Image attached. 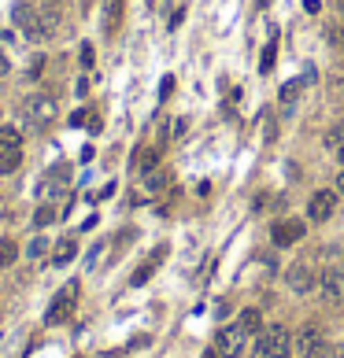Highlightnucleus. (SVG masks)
<instances>
[{
	"mask_svg": "<svg viewBox=\"0 0 344 358\" xmlns=\"http://www.w3.org/2000/svg\"><path fill=\"white\" fill-rule=\"evenodd\" d=\"M293 351V336L285 325H263L255 336V358H274V355H289Z\"/></svg>",
	"mask_w": 344,
	"mask_h": 358,
	"instance_id": "obj_1",
	"label": "nucleus"
},
{
	"mask_svg": "<svg viewBox=\"0 0 344 358\" xmlns=\"http://www.w3.org/2000/svg\"><path fill=\"white\" fill-rule=\"evenodd\" d=\"M78 281H67L56 296H52V303H48V310H45V321L48 325H63L74 314V307H78Z\"/></svg>",
	"mask_w": 344,
	"mask_h": 358,
	"instance_id": "obj_2",
	"label": "nucleus"
},
{
	"mask_svg": "<svg viewBox=\"0 0 344 358\" xmlns=\"http://www.w3.org/2000/svg\"><path fill=\"white\" fill-rule=\"evenodd\" d=\"M56 118V100H52L48 93H30L23 100V122L30 129H41L45 122H52Z\"/></svg>",
	"mask_w": 344,
	"mask_h": 358,
	"instance_id": "obj_3",
	"label": "nucleus"
},
{
	"mask_svg": "<svg viewBox=\"0 0 344 358\" xmlns=\"http://www.w3.org/2000/svg\"><path fill=\"white\" fill-rule=\"evenodd\" d=\"M248 329L237 321V325H226V329H219V336H215V351H219L222 358H241L244 347H248Z\"/></svg>",
	"mask_w": 344,
	"mask_h": 358,
	"instance_id": "obj_4",
	"label": "nucleus"
},
{
	"mask_svg": "<svg viewBox=\"0 0 344 358\" xmlns=\"http://www.w3.org/2000/svg\"><path fill=\"white\" fill-rule=\"evenodd\" d=\"M23 162V140L19 129H0V173H12Z\"/></svg>",
	"mask_w": 344,
	"mask_h": 358,
	"instance_id": "obj_5",
	"label": "nucleus"
},
{
	"mask_svg": "<svg viewBox=\"0 0 344 358\" xmlns=\"http://www.w3.org/2000/svg\"><path fill=\"white\" fill-rule=\"evenodd\" d=\"M326 351V336H322L318 325H304V329L296 332V355L300 358H322Z\"/></svg>",
	"mask_w": 344,
	"mask_h": 358,
	"instance_id": "obj_6",
	"label": "nucleus"
},
{
	"mask_svg": "<svg viewBox=\"0 0 344 358\" xmlns=\"http://www.w3.org/2000/svg\"><path fill=\"white\" fill-rule=\"evenodd\" d=\"M285 281H289V288H293L296 296H307V292L315 288V270H311L307 263H296V266L285 270Z\"/></svg>",
	"mask_w": 344,
	"mask_h": 358,
	"instance_id": "obj_7",
	"label": "nucleus"
},
{
	"mask_svg": "<svg viewBox=\"0 0 344 358\" xmlns=\"http://www.w3.org/2000/svg\"><path fill=\"white\" fill-rule=\"evenodd\" d=\"M318 285H322V296H326L329 303H344V270L341 266H329Z\"/></svg>",
	"mask_w": 344,
	"mask_h": 358,
	"instance_id": "obj_8",
	"label": "nucleus"
},
{
	"mask_svg": "<svg viewBox=\"0 0 344 358\" xmlns=\"http://www.w3.org/2000/svg\"><path fill=\"white\" fill-rule=\"evenodd\" d=\"M333 207H337V196H333V192H315V196L307 200V218L311 222H326L329 214H333Z\"/></svg>",
	"mask_w": 344,
	"mask_h": 358,
	"instance_id": "obj_9",
	"label": "nucleus"
},
{
	"mask_svg": "<svg viewBox=\"0 0 344 358\" xmlns=\"http://www.w3.org/2000/svg\"><path fill=\"white\" fill-rule=\"evenodd\" d=\"M271 236H274V244H278V247H289V244H296L300 236H304V222H296V218L274 222V229H271Z\"/></svg>",
	"mask_w": 344,
	"mask_h": 358,
	"instance_id": "obj_10",
	"label": "nucleus"
},
{
	"mask_svg": "<svg viewBox=\"0 0 344 358\" xmlns=\"http://www.w3.org/2000/svg\"><path fill=\"white\" fill-rule=\"evenodd\" d=\"M74 255H78V241H74V236H63V241L52 247V266H67V263H74Z\"/></svg>",
	"mask_w": 344,
	"mask_h": 358,
	"instance_id": "obj_11",
	"label": "nucleus"
},
{
	"mask_svg": "<svg viewBox=\"0 0 344 358\" xmlns=\"http://www.w3.org/2000/svg\"><path fill=\"white\" fill-rule=\"evenodd\" d=\"M119 23H123V0H107V4H104V26H107V34L119 30Z\"/></svg>",
	"mask_w": 344,
	"mask_h": 358,
	"instance_id": "obj_12",
	"label": "nucleus"
},
{
	"mask_svg": "<svg viewBox=\"0 0 344 358\" xmlns=\"http://www.w3.org/2000/svg\"><path fill=\"white\" fill-rule=\"evenodd\" d=\"M163 255H167V247H159V252H156L152 258H148V263H145L141 270H137V274H134V288H137V285H145V281L156 274V266H159V258H163Z\"/></svg>",
	"mask_w": 344,
	"mask_h": 358,
	"instance_id": "obj_13",
	"label": "nucleus"
},
{
	"mask_svg": "<svg viewBox=\"0 0 344 358\" xmlns=\"http://www.w3.org/2000/svg\"><path fill=\"white\" fill-rule=\"evenodd\" d=\"M15 258H19V244L12 241V236H0V270L12 266Z\"/></svg>",
	"mask_w": 344,
	"mask_h": 358,
	"instance_id": "obj_14",
	"label": "nucleus"
},
{
	"mask_svg": "<svg viewBox=\"0 0 344 358\" xmlns=\"http://www.w3.org/2000/svg\"><path fill=\"white\" fill-rule=\"evenodd\" d=\"M241 325H244V329H248V332H260V329H263V314L255 310V307L241 310Z\"/></svg>",
	"mask_w": 344,
	"mask_h": 358,
	"instance_id": "obj_15",
	"label": "nucleus"
},
{
	"mask_svg": "<svg viewBox=\"0 0 344 358\" xmlns=\"http://www.w3.org/2000/svg\"><path fill=\"white\" fill-rule=\"evenodd\" d=\"M156 162H159V151H156V148H145L141 156H134V167H137V170H152Z\"/></svg>",
	"mask_w": 344,
	"mask_h": 358,
	"instance_id": "obj_16",
	"label": "nucleus"
},
{
	"mask_svg": "<svg viewBox=\"0 0 344 358\" xmlns=\"http://www.w3.org/2000/svg\"><path fill=\"white\" fill-rule=\"evenodd\" d=\"M300 89H304V82H289V85H282V104L293 107L296 96H300Z\"/></svg>",
	"mask_w": 344,
	"mask_h": 358,
	"instance_id": "obj_17",
	"label": "nucleus"
},
{
	"mask_svg": "<svg viewBox=\"0 0 344 358\" xmlns=\"http://www.w3.org/2000/svg\"><path fill=\"white\" fill-rule=\"evenodd\" d=\"M167 181H170V173H163V170H152V173H148V181H145V185H148V189H163Z\"/></svg>",
	"mask_w": 344,
	"mask_h": 358,
	"instance_id": "obj_18",
	"label": "nucleus"
},
{
	"mask_svg": "<svg viewBox=\"0 0 344 358\" xmlns=\"http://www.w3.org/2000/svg\"><path fill=\"white\" fill-rule=\"evenodd\" d=\"M34 222H37V225H48V222H56V207H48V203H45V207H41V211L34 214Z\"/></svg>",
	"mask_w": 344,
	"mask_h": 358,
	"instance_id": "obj_19",
	"label": "nucleus"
},
{
	"mask_svg": "<svg viewBox=\"0 0 344 358\" xmlns=\"http://www.w3.org/2000/svg\"><path fill=\"white\" fill-rule=\"evenodd\" d=\"M274 52H278V45L271 41V45L263 48V63H260V70H274Z\"/></svg>",
	"mask_w": 344,
	"mask_h": 358,
	"instance_id": "obj_20",
	"label": "nucleus"
},
{
	"mask_svg": "<svg viewBox=\"0 0 344 358\" xmlns=\"http://www.w3.org/2000/svg\"><path fill=\"white\" fill-rule=\"evenodd\" d=\"M89 122H93L89 111H74V115H71V126H74V129H78V126H89Z\"/></svg>",
	"mask_w": 344,
	"mask_h": 358,
	"instance_id": "obj_21",
	"label": "nucleus"
},
{
	"mask_svg": "<svg viewBox=\"0 0 344 358\" xmlns=\"http://www.w3.org/2000/svg\"><path fill=\"white\" fill-rule=\"evenodd\" d=\"M341 140H344V122H341L337 129H333L329 137H326V144H329V148H341Z\"/></svg>",
	"mask_w": 344,
	"mask_h": 358,
	"instance_id": "obj_22",
	"label": "nucleus"
},
{
	"mask_svg": "<svg viewBox=\"0 0 344 358\" xmlns=\"http://www.w3.org/2000/svg\"><path fill=\"white\" fill-rule=\"evenodd\" d=\"M82 67H93V45H82Z\"/></svg>",
	"mask_w": 344,
	"mask_h": 358,
	"instance_id": "obj_23",
	"label": "nucleus"
},
{
	"mask_svg": "<svg viewBox=\"0 0 344 358\" xmlns=\"http://www.w3.org/2000/svg\"><path fill=\"white\" fill-rule=\"evenodd\" d=\"M45 247H48L45 241H34V244H30V255H34V258H37V255H45Z\"/></svg>",
	"mask_w": 344,
	"mask_h": 358,
	"instance_id": "obj_24",
	"label": "nucleus"
},
{
	"mask_svg": "<svg viewBox=\"0 0 344 358\" xmlns=\"http://www.w3.org/2000/svg\"><path fill=\"white\" fill-rule=\"evenodd\" d=\"M322 358H344V347H326V351H322Z\"/></svg>",
	"mask_w": 344,
	"mask_h": 358,
	"instance_id": "obj_25",
	"label": "nucleus"
},
{
	"mask_svg": "<svg viewBox=\"0 0 344 358\" xmlns=\"http://www.w3.org/2000/svg\"><path fill=\"white\" fill-rule=\"evenodd\" d=\"M170 89H174V78H163V82H159V93H163V96H170Z\"/></svg>",
	"mask_w": 344,
	"mask_h": 358,
	"instance_id": "obj_26",
	"label": "nucleus"
},
{
	"mask_svg": "<svg viewBox=\"0 0 344 358\" xmlns=\"http://www.w3.org/2000/svg\"><path fill=\"white\" fill-rule=\"evenodd\" d=\"M8 67H12V63H8V56L0 52V74H8Z\"/></svg>",
	"mask_w": 344,
	"mask_h": 358,
	"instance_id": "obj_27",
	"label": "nucleus"
},
{
	"mask_svg": "<svg viewBox=\"0 0 344 358\" xmlns=\"http://www.w3.org/2000/svg\"><path fill=\"white\" fill-rule=\"evenodd\" d=\"M170 4H174V0H156V8H159V12H167Z\"/></svg>",
	"mask_w": 344,
	"mask_h": 358,
	"instance_id": "obj_28",
	"label": "nucleus"
},
{
	"mask_svg": "<svg viewBox=\"0 0 344 358\" xmlns=\"http://www.w3.org/2000/svg\"><path fill=\"white\" fill-rule=\"evenodd\" d=\"M337 189H341V192H344V170H341V173H337Z\"/></svg>",
	"mask_w": 344,
	"mask_h": 358,
	"instance_id": "obj_29",
	"label": "nucleus"
},
{
	"mask_svg": "<svg viewBox=\"0 0 344 358\" xmlns=\"http://www.w3.org/2000/svg\"><path fill=\"white\" fill-rule=\"evenodd\" d=\"M203 358H222V355H219V351H208V355H203Z\"/></svg>",
	"mask_w": 344,
	"mask_h": 358,
	"instance_id": "obj_30",
	"label": "nucleus"
},
{
	"mask_svg": "<svg viewBox=\"0 0 344 358\" xmlns=\"http://www.w3.org/2000/svg\"><path fill=\"white\" fill-rule=\"evenodd\" d=\"M337 156H341V162H344V144H341V148H337Z\"/></svg>",
	"mask_w": 344,
	"mask_h": 358,
	"instance_id": "obj_31",
	"label": "nucleus"
},
{
	"mask_svg": "<svg viewBox=\"0 0 344 358\" xmlns=\"http://www.w3.org/2000/svg\"><path fill=\"white\" fill-rule=\"evenodd\" d=\"M274 358H293V355H274Z\"/></svg>",
	"mask_w": 344,
	"mask_h": 358,
	"instance_id": "obj_32",
	"label": "nucleus"
},
{
	"mask_svg": "<svg viewBox=\"0 0 344 358\" xmlns=\"http://www.w3.org/2000/svg\"><path fill=\"white\" fill-rule=\"evenodd\" d=\"M341 15H344V0H341Z\"/></svg>",
	"mask_w": 344,
	"mask_h": 358,
	"instance_id": "obj_33",
	"label": "nucleus"
},
{
	"mask_svg": "<svg viewBox=\"0 0 344 358\" xmlns=\"http://www.w3.org/2000/svg\"><path fill=\"white\" fill-rule=\"evenodd\" d=\"M341 45H344V34H341Z\"/></svg>",
	"mask_w": 344,
	"mask_h": 358,
	"instance_id": "obj_34",
	"label": "nucleus"
},
{
	"mask_svg": "<svg viewBox=\"0 0 344 358\" xmlns=\"http://www.w3.org/2000/svg\"><path fill=\"white\" fill-rule=\"evenodd\" d=\"M0 115H4V111H0Z\"/></svg>",
	"mask_w": 344,
	"mask_h": 358,
	"instance_id": "obj_35",
	"label": "nucleus"
}]
</instances>
